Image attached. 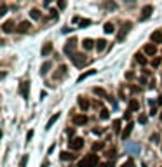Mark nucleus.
I'll use <instances>...</instances> for the list:
<instances>
[{
	"mask_svg": "<svg viewBox=\"0 0 162 167\" xmlns=\"http://www.w3.org/2000/svg\"><path fill=\"white\" fill-rule=\"evenodd\" d=\"M96 166H98V157L94 153H89L87 157H84L78 162V167H96Z\"/></svg>",
	"mask_w": 162,
	"mask_h": 167,
	"instance_id": "nucleus-1",
	"label": "nucleus"
},
{
	"mask_svg": "<svg viewBox=\"0 0 162 167\" xmlns=\"http://www.w3.org/2000/svg\"><path fill=\"white\" fill-rule=\"evenodd\" d=\"M70 59L73 61V65H75V66H82V65L87 61V57H86V56H84V54H78V52L72 54V56H70Z\"/></svg>",
	"mask_w": 162,
	"mask_h": 167,
	"instance_id": "nucleus-2",
	"label": "nucleus"
},
{
	"mask_svg": "<svg viewBox=\"0 0 162 167\" xmlns=\"http://www.w3.org/2000/svg\"><path fill=\"white\" fill-rule=\"evenodd\" d=\"M75 45H77V38H70L66 44H65V54H68V57L72 54H75Z\"/></svg>",
	"mask_w": 162,
	"mask_h": 167,
	"instance_id": "nucleus-3",
	"label": "nucleus"
},
{
	"mask_svg": "<svg viewBox=\"0 0 162 167\" xmlns=\"http://www.w3.org/2000/svg\"><path fill=\"white\" fill-rule=\"evenodd\" d=\"M19 94H21L24 99H28V96H30V82H28V80H24V82L19 84Z\"/></svg>",
	"mask_w": 162,
	"mask_h": 167,
	"instance_id": "nucleus-4",
	"label": "nucleus"
},
{
	"mask_svg": "<svg viewBox=\"0 0 162 167\" xmlns=\"http://www.w3.org/2000/svg\"><path fill=\"white\" fill-rule=\"evenodd\" d=\"M68 146H70V150H80L84 146V138H73V139H70Z\"/></svg>",
	"mask_w": 162,
	"mask_h": 167,
	"instance_id": "nucleus-5",
	"label": "nucleus"
},
{
	"mask_svg": "<svg viewBox=\"0 0 162 167\" xmlns=\"http://www.w3.org/2000/svg\"><path fill=\"white\" fill-rule=\"evenodd\" d=\"M14 28H16V24H14V21H12V19H9V21L2 23V32H4V33H11V32H14ZM16 30H18V28H16Z\"/></svg>",
	"mask_w": 162,
	"mask_h": 167,
	"instance_id": "nucleus-6",
	"label": "nucleus"
},
{
	"mask_svg": "<svg viewBox=\"0 0 162 167\" xmlns=\"http://www.w3.org/2000/svg\"><path fill=\"white\" fill-rule=\"evenodd\" d=\"M140 150H141V146H140L138 143H126V151L127 153H131V155L140 153Z\"/></svg>",
	"mask_w": 162,
	"mask_h": 167,
	"instance_id": "nucleus-7",
	"label": "nucleus"
},
{
	"mask_svg": "<svg viewBox=\"0 0 162 167\" xmlns=\"http://www.w3.org/2000/svg\"><path fill=\"white\" fill-rule=\"evenodd\" d=\"M53 49H54L53 42H45V44L42 45V51H40V54H42V56H49L51 52H53Z\"/></svg>",
	"mask_w": 162,
	"mask_h": 167,
	"instance_id": "nucleus-8",
	"label": "nucleus"
},
{
	"mask_svg": "<svg viewBox=\"0 0 162 167\" xmlns=\"http://www.w3.org/2000/svg\"><path fill=\"white\" fill-rule=\"evenodd\" d=\"M131 26H132V24H131L129 21H127V23H124V26H122V30H120V33L117 35V40H119V42H122V38H124V35H126L127 32L131 30Z\"/></svg>",
	"mask_w": 162,
	"mask_h": 167,
	"instance_id": "nucleus-9",
	"label": "nucleus"
},
{
	"mask_svg": "<svg viewBox=\"0 0 162 167\" xmlns=\"http://www.w3.org/2000/svg\"><path fill=\"white\" fill-rule=\"evenodd\" d=\"M143 51H145V54H148V56H155L157 54V47H155V44H146L143 47Z\"/></svg>",
	"mask_w": 162,
	"mask_h": 167,
	"instance_id": "nucleus-10",
	"label": "nucleus"
},
{
	"mask_svg": "<svg viewBox=\"0 0 162 167\" xmlns=\"http://www.w3.org/2000/svg\"><path fill=\"white\" fill-rule=\"evenodd\" d=\"M72 120H73L75 125H84V124H87V117H86V115H75Z\"/></svg>",
	"mask_w": 162,
	"mask_h": 167,
	"instance_id": "nucleus-11",
	"label": "nucleus"
},
{
	"mask_svg": "<svg viewBox=\"0 0 162 167\" xmlns=\"http://www.w3.org/2000/svg\"><path fill=\"white\" fill-rule=\"evenodd\" d=\"M152 12H153V7L152 5H145L141 9V19H148L152 16Z\"/></svg>",
	"mask_w": 162,
	"mask_h": 167,
	"instance_id": "nucleus-12",
	"label": "nucleus"
},
{
	"mask_svg": "<svg viewBox=\"0 0 162 167\" xmlns=\"http://www.w3.org/2000/svg\"><path fill=\"white\" fill-rule=\"evenodd\" d=\"M30 28H32V24H30L28 21H21L18 24V33H26Z\"/></svg>",
	"mask_w": 162,
	"mask_h": 167,
	"instance_id": "nucleus-13",
	"label": "nucleus"
},
{
	"mask_svg": "<svg viewBox=\"0 0 162 167\" xmlns=\"http://www.w3.org/2000/svg\"><path fill=\"white\" fill-rule=\"evenodd\" d=\"M51 68H53V63H51V61H45V63L40 66V75H47Z\"/></svg>",
	"mask_w": 162,
	"mask_h": 167,
	"instance_id": "nucleus-14",
	"label": "nucleus"
},
{
	"mask_svg": "<svg viewBox=\"0 0 162 167\" xmlns=\"http://www.w3.org/2000/svg\"><path fill=\"white\" fill-rule=\"evenodd\" d=\"M92 75H96V70H87V72H84L82 75H78V78H77V82H82V80H86V78H89Z\"/></svg>",
	"mask_w": 162,
	"mask_h": 167,
	"instance_id": "nucleus-15",
	"label": "nucleus"
},
{
	"mask_svg": "<svg viewBox=\"0 0 162 167\" xmlns=\"http://www.w3.org/2000/svg\"><path fill=\"white\" fill-rule=\"evenodd\" d=\"M132 127H134V125H132V124L129 122V124H127V125H126V129L122 130V134H120V136H122V139H124V141H126L127 138H129V134L132 132Z\"/></svg>",
	"mask_w": 162,
	"mask_h": 167,
	"instance_id": "nucleus-16",
	"label": "nucleus"
},
{
	"mask_svg": "<svg viewBox=\"0 0 162 167\" xmlns=\"http://www.w3.org/2000/svg\"><path fill=\"white\" fill-rule=\"evenodd\" d=\"M150 38H152V42H153V44H161V42H162V32H161V30L153 32Z\"/></svg>",
	"mask_w": 162,
	"mask_h": 167,
	"instance_id": "nucleus-17",
	"label": "nucleus"
},
{
	"mask_svg": "<svg viewBox=\"0 0 162 167\" xmlns=\"http://www.w3.org/2000/svg\"><path fill=\"white\" fill-rule=\"evenodd\" d=\"M78 106H80L84 111L87 110V108H89V101H87V97H84V96H78Z\"/></svg>",
	"mask_w": 162,
	"mask_h": 167,
	"instance_id": "nucleus-18",
	"label": "nucleus"
},
{
	"mask_svg": "<svg viewBox=\"0 0 162 167\" xmlns=\"http://www.w3.org/2000/svg\"><path fill=\"white\" fill-rule=\"evenodd\" d=\"M82 47H84L86 51H91V49H94V47H96V44H94V40H91V38H86V40L82 42Z\"/></svg>",
	"mask_w": 162,
	"mask_h": 167,
	"instance_id": "nucleus-19",
	"label": "nucleus"
},
{
	"mask_svg": "<svg viewBox=\"0 0 162 167\" xmlns=\"http://www.w3.org/2000/svg\"><path fill=\"white\" fill-rule=\"evenodd\" d=\"M138 110H140V103H138V99L132 97L129 101V111H138Z\"/></svg>",
	"mask_w": 162,
	"mask_h": 167,
	"instance_id": "nucleus-20",
	"label": "nucleus"
},
{
	"mask_svg": "<svg viewBox=\"0 0 162 167\" xmlns=\"http://www.w3.org/2000/svg\"><path fill=\"white\" fill-rule=\"evenodd\" d=\"M58 118H59V113H58V111H56V113H54L53 117H51V118H49V122H47V124H45V129H51V127H53V124H54V122H56V120H58Z\"/></svg>",
	"mask_w": 162,
	"mask_h": 167,
	"instance_id": "nucleus-21",
	"label": "nucleus"
},
{
	"mask_svg": "<svg viewBox=\"0 0 162 167\" xmlns=\"http://www.w3.org/2000/svg\"><path fill=\"white\" fill-rule=\"evenodd\" d=\"M92 92L98 94V96H101V97H107V99H110V97H108V94L105 92V89H101V87H94V89H92Z\"/></svg>",
	"mask_w": 162,
	"mask_h": 167,
	"instance_id": "nucleus-22",
	"label": "nucleus"
},
{
	"mask_svg": "<svg viewBox=\"0 0 162 167\" xmlns=\"http://www.w3.org/2000/svg\"><path fill=\"white\" fill-rule=\"evenodd\" d=\"M105 47H107V40H105V38H99V40L96 42V49H98V51H103Z\"/></svg>",
	"mask_w": 162,
	"mask_h": 167,
	"instance_id": "nucleus-23",
	"label": "nucleus"
},
{
	"mask_svg": "<svg viewBox=\"0 0 162 167\" xmlns=\"http://www.w3.org/2000/svg\"><path fill=\"white\" fill-rule=\"evenodd\" d=\"M59 157H61V160H65V162H68V160H72L73 158V155L72 153H68V151H61Z\"/></svg>",
	"mask_w": 162,
	"mask_h": 167,
	"instance_id": "nucleus-24",
	"label": "nucleus"
},
{
	"mask_svg": "<svg viewBox=\"0 0 162 167\" xmlns=\"http://www.w3.org/2000/svg\"><path fill=\"white\" fill-rule=\"evenodd\" d=\"M134 59H136V61H138V63H140L141 66H145V65H146V57H145L143 54H140V52L136 54V57H134Z\"/></svg>",
	"mask_w": 162,
	"mask_h": 167,
	"instance_id": "nucleus-25",
	"label": "nucleus"
},
{
	"mask_svg": "<svg viewBox=\"0 0 162 167\" xmlns=\"http://www.w3.org/2000/svg\"><path fill=\"white\" fill-rule=\"evenodd\" d=\"M103 30H105V33H113L115 32V26H113V23H107Z\"/></svg>",
	"mask_w": 162,
	"mask_h": 167,
	"instance_id": "nucleus-26",
	"label": "nucleus"
},
{
	"mask_svg": "<svg viewBox=\"0 0 162 167\" xmlns=\"http://www.w3.org/2000/svg\"><path fill=\"white\" fill-rule=\"evenodd\" d=\"M65 75H66V66H65V65H61V66H59V73L56 75L54 78H61V77H65Z\"/></svg>",
	"mask_w": 162,
	"mask_h": 167,
	"instance_id": "nucleus-27",
	"label": "nucleus"
},
{
	"mask_svg": "<svg viewBox=\"0 0 162 167\" xmlns=\"http://www.w3.org/2000/svg\"><path fill=\"white\" fill-rule=\"evenodd\" d=\"M99 118H101V120H108V118H110V113H108L107 108H103V110H101V113H99Z\"/></svg>",
	"mask_w": 162,
	"mask_h": 167,
	"instance_id": "nucleus-28",
	"label": "nucleus"
},
{
	"mask_svg": "<svg viewBox=\"0 0 162 167\" xmlns=\"http://www.w3.org/2000/svg\"><path fill=\"white\" fill-rule=\"evenodd\" d=\"M30 16H32V19H40V11L38 9H32L30 11Z\"/></svg>",
	"mask_w": 162,
	"mask_h": 167,
	"instance_id": "nucleus-29",
	"label": "nucleus"
},
{
	"mask_svg": "<svg viewBox=\"0 0 162 167\" xmlns=\"http://www.w3.org/2000/svg\"><path fill=\"white\" fill-rule=\"evenodd\" d=\"M113 130H115L117 134L120 132V120H113ZM120 134H122V132H120Z\"/></svg>",
	"mask_w": 162,
	"mask_h": 167,
	"instance_id": "nucleus-30",
	"label": "nucleus"
},
{
	"mask_svg": "<svg viewBox=\"0 0 162 167\" xmlns=\"http://www.w3.org/2000/svg\"><path fill=\"white\" fill-rule=\"evenodd\" d=\"M26 164H28V155H23V158L19 162V167H26Z\"/></svg>",
	"mask_w": 162,
	"mask_h": 167,
	"instance_id": "nucleus-31",
	"label": "nucleus"
},
{
	"mask_svg": "<svg viewBox=\"0 0 162 167\" xmlns=\"http://www.w3.org/2000/svg\"><path fill=\"white\" fill-rule=\"evenodd\" d=\"M78 24H80V28L89 26V24H91V19H80V23H78Z\"/></svg>",
	"mask_w": 162,
	"mask_h": 167,
	"instance_id": "nucleus-32",
	"label": "nucleus"
},
{
	"mask_svg": "<svg viewBox=\"0 0 162 167\" xmlns=\"http://www.w3.org/2000/svg\"><path fill=\"white\" fill-rule=\"evenodd\" d=\"M103 148V143H94L92 145V151H98V150H101Z\"/></svg>",
	"mask_w": 162,
	"mask_h": 167,
	"instance_id": "nucleus-33",
	"label": "nucleus"
},
{
	"mask_svg": "<svg viewBox=\"0 0 162 167\" xmlns=\"http://www.w3.org/2000/svg\"><path fill=\"white\" fill-rule=\"evenodd\" d=\"M32 138H33V129H30V130H28V134H26V141H30Z\"/></svg>",
	"mask_w": 162,
	"mask_h": 167,
	"instance_id": "nucleus-34",
	"label": "nucleus"
},
{
	"mask_svg": "<svg viewBox=\"0 0 162 167\" xmlns=\"http://www.w3.org/2000/svg\"><path fill=\"white\" fill-rule=\"evenodd\" d=\"M5 12H7V5H2V7H0V16H4Z\"/></svg>",
	"mask_w": 162,
	"mask_h": 167,
	"instance_id": "nucleus-35",
	"label": "nucleus"
},
{
	"mask_svg": "<svg viewBox=\"0 0 162 167\" xmlns=\"http://www.w3.org/2000/svg\"><path fill=\"white\" fill-rule=\"evenodd\" d=\"M152 65H153V66H159V65H161V57H155V59L152 61Z\"/></svg>",
	"mask_w": 162,
	"mask_h": 167,
	"instance_id": "nucleus-36",
	"label": "nucleus"
},
{
	"mask_svg": "<svg viewBox=\"0 0 162 167\" xmlns=\"http://www.w3.org/2000/svg\"><path fill=\"white\" fill-rule=\"evenodd\" d=\"M141 124H146V115H140V118H138Z\"/></svg>",
	"mask_w": 162,
	"mask_h": 167,
	"instance_id": "nucleus-37",
	"label": "nucleus"
},
{
	"mask_svg": "<svg viewBox=\"0 0 162 167\" xmlns=\"http://www.w3.org/2000/svg\"><path fill=\"white\" fill-rule=\"evenodd\" d=\"M152 141L153 143H159V134H152Z\"/></svg>",
	"mask_w": 162,
	"mask_h": 167,
	"instance_id": "nucleus-38",
	"label": "nucleus"
},
{
	"mask_svg": "<svg viewBox=\"0 0 162 167\" xmlns=\"http://www.w3.org/2000/svg\"><path fill=\"white\" fill-rule=\"evenodd\" d=\"M51 18H58V11L56 9H51Z\"/></svg>",
	"mask_w": 162,
	"mask_h": 167,
	"instance_id": "nucleus-39",
	"label": "nucleus"
},
{
	"mask_svg": "<svg viewBox=\"0 0 162 167\" xmlns=\"http://www.w3.org/2000/svg\"><path fill=\"white\" fill-rule=\"evenodd\" d=\"M58 5H59V9H65V7H66V2H63V0H61Z\"/></svg>",
	"mask_w": 162,
	"mask_h": 167,
	"instance_id": "nucleus-40",
	"label": "nucleus"
},
{
	"mask_svg": "<svg viewBox=\"0 0 162 167\" xmlns=\"http://www.w3.org/2000/svg\"><path fill=\"white\" fill-rule=\"evenodd\" d=\"M66 134H68V136H73V134H75V130H73V129H66Z\"/></svg>",
	"mask_w": 162,
	"mask_h": 167,
	"instance_id": "nucleus-41",
	"label": "nucleus"
},
{
	"mask_svg": "<svg viewBox=\"0 0 162 167\" xmlns=\"http://www.w3.org/2000/svg\"><path fill=\"white\" fill-rule=\"evenodd\" d=\"M92 134H101V129H98V127H96V129H92Z\"/></svg>",
	"mask_w": 162,
	"mask_h": 167,
	"instance_id": "nucleus-42",
	"label": "nucleus"
},
{
	"mask_svg": "<svg viewBox=\"0 0 162 167\" xmlns=\"http://www.w3.org/2000/svg\"><path fill=\"white\" fill-rule=\"evenodd\" d=\"M132 77H134V73H132V72H129V73H126V78H132Z\"/></svg>",
	"mask_w": 162,
	"mask_h": 167,
	"instance_id": "nucleus-43",
	"label": "nucleus"
},
{
	"mask_svg": "<svg viewBox=\"0 0 162 167\" xmlns=\"http://www.w3.org/2000/svg\"><path fill=\"white\" fill-rule=\"evenodd\" d=\"M96 167H107V166H105V164H98Z\"/></svg>",
	"mask_w": 162,
	"mask_h": 167,
	"instance_id": "nucleus-44",
	"label": "nucleus"
},
{
	"mask_svg": "<svg viewBox=\"0 0 162 167\" xmlns=\"http://www.w3.org/2000/svg\"><path fill=\"white\" fill-rule=\"evenodd\" d=\"M159 103H162V96H159Z\"/></svg>",
	"mask_w": 162,
	"mask_h": 167,
	"instance_id": "nucleus-45",
	"label": "nucleus"
},
{
	"mask_svg": "<svg viewBox=\"0 0 162 167\" xmlns=\"http://www.w3.org/2000/svg\"><path fill=\"white\" fill-rule=\"evenodd\" d=\"M159 117H161V120H162V111H161V115H159Z\"/></svg>",
	"mask_w": 162,
	"mask_h": 167,
	"instance_id": "nucleus-46",
	"label": "nucleus"
},
{
	"mask_svg": "<svg viewBox=\"0 0 162 167\" xmlns=\"http://www.w3.org/2000/svg\"><path fill=\"white\" fill-rule=\"evenodd\" d=\"M122 167H126V164H124V166H122Z\"/></svg>",
	"mask_w": 162,
	"mask_h": 167,
	"instance_id": "nucleus-47",
	"label": "nucleus"
}]
</instances>
